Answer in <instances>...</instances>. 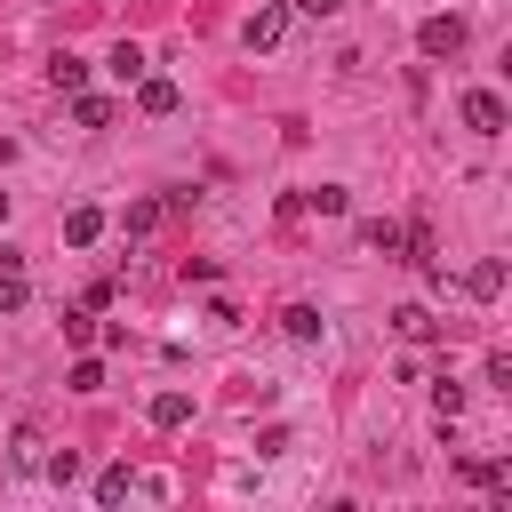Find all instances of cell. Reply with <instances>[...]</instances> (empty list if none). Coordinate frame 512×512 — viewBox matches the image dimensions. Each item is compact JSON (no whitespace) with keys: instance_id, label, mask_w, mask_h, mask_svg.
I'll return each mask as SVG.
<instances>
[{"instance_id":"cell-1","label":"cell","mask_w":512,"mask_h":512,"mask_svg":"<svg viewBox=\"0 0 512 512\" xmlns=\"http://www.w3.org/2000/svg\"><path fill=\"white\" fill-rule=\"evenodd\" d=\"M464 128L472 136H504V96L496 88H464Z\"/></svg>"},{"instance_id":"cell-2","label":"cell","mask_w":512,"mask_h":512,"mask_svg":"<svg viewBox=\"0 0 512 512\" xmlns=\"http://www.w3.org/2000/svg\"><path fill=\"white\" fill-rule=\"evenodd\" d=\"M416 48H424V56H456V48H464V16H424V24H416Z\"/></svg>"},{"instance_id":"cell-3","label":"cell","mask_w":512,"mask_h":512,"mask_svg":"<svg viewBox=\"0 0 512 512\" xmlns=\"http://www.w3.org/2000/svg\"><path fill=\"white\" fill-rule=\"evenodd\" d=\"M280 32H288V8H280V0H264V8L240 24V40H248V48H280Z\"/></svg>"},{"instance_id":"cell-4","label":"cell","mask_w":512,"mask_h":512,"mask_svg":"<svg viewBox=\"0 0 512 512\" xmlns=\"http://www.w3.org/2000/svg\"><path fill=\"white\" fill-rule=\"evenodd\" d=\"M64 240H72V248H88V240H104V208H88V200H80V208L64 216Z\"/></svg>"},{"instance_id":"cell-5","label":"cell","mask_w":512,"mask_h":512,"mask_svg":"<svg viewBox=\"0 0 512 512\" xmlns=\"http://www.w3.org/2000/svg\"><path fill=\"white\" fill-rule=\"evenodd\" d=\"M392 328H400L408 344H432V336H440V320H432L424 304H400V312H392Z\"/></svg>"},{"instance_id":"cell-6","label":"cell","mask_w":512,"mask_h":512,"mask_svg":"<svg viewBox=\"0 0 512 512\" xmlns=\"http://www.w3.org/2000/svg\"><path fill=\"white\" fill-rule=\"evenodd\" d=\"M152 424H160V432H184V424H192V392H160V400H152Z\"/></svg>"},{"instance_id":"cell-7","label":"cell","mask_w":512,"mask_h":512,"mask_svg":"<svg viewBox=\"0 0 512 512\" xmlns=\"http://www.w3.org/2000/svg\"><path fill=\"white\" fill-rule=\"evenodd\" d=\"M128 496H136V472L128 464H104L96 472V504H128Z\"/></svg>"},{"instance_id":"cell-8","label":"cell","mask_w":512,"mask_h":512,"mask_svg":"<svg viewBox=\"0 0 512 512\" xmlns=\"http://www.w3.org/2000/svg\"><path fill=\"white\" fill-rule=\"evenodd\" d=\"M136 104H144L152 120H160V112H176V80H152V72H144V80H136Z\"/></svg>"},{"instance_id":"cell-9","label":"cell","mask_w":512,"mask_h":512,"mask_svg":"<svg viewBox=\"0 0 512 512\" xmlns=\"http://www.w3.org/2000/svg\"><path fill=\"white\" fill-rule=\"evenodd\" d=\"M464 288H472L480 304H488V296H504V264H496V256H480V264L464 272Z\"/></svg>"},{"instance_id":"cell-10","label":"cell","mask_w":512,"mask_h":512,"mask_svg":"<svg viewBox=\"0 0 512 512\" xmlns=\"http://www.w3.org/2000/svg\"><path fill=\"white\" fill-rule=\"evenodd\" d=\"M280 328H288L296 344H312V336H320V312H312V304H288V312H280Z\"/></svg>"},{"instance_id":"cell-11","label":"cell","mask_w":512,"mask_h":512,"mask_svg":"<svg viewBox=\"0 0 512 512\" xmlns=\"http://www.w3.org/2000/svg\"><path fill=\"white\" fill-rule=\"evenodd\" d=\"M40 472H48L56 488H72V480H80V448H56V456H40Z\"/></svg>"},{"instance_id":"cell-12","label":"cell","mask_w":512,"mask_h":512,"mask_svg":"<svg viewBox=\"0 0 512 512\" xmlns=\"http://www.w3.org/2000/svg\"><path fill=\"white\" fill-rule=\"evenodd\" d=\"M48 80H56V88H72V96H80V88H88V64H80V56H56V64H48Z\"/></svg>"},{"instance_id":"cell-13","label":"cell","mask_w":512,"mask_h":512,"mask_svg":"<svg viewBox=\"0 0 512 512\" xmlns=\"http://www.w3.org/2000/svg\"><path fill=\"white\" fill-rule=\"evenodd\" d=\"M360 240H368L376 256H400V224H384V216H376V224H360Z\"/></svg>"},{"instance_id":"cell-14","label":"cell","mask_w":512,"mask_h":512,"mask_svg":"<svg viewBox=\"0 0 512 512\" xmlns=\"http://www.w3.org/2000/svg\"><path fill=\"white\" fill-rule=\"evenodd\" d=\"M432 408H440V424H456V408H464V384H456V376H440V384H432Z\"/></svg>"},{"instance_id":"cell-15","label":"cell","mask_w":512,"mask_h":512,"mask_svg":"<svg viewBox=\"0 0 512 512\" xmlns=\"http://www.w3.org/2000/svg\"><path fill=\"white\" fill-rule=\"evenodd\" d=\"M112 72H120V80H144V48L120 40V48H112Z\"/></svg>"},{"instance_id":"cell-16","label":"cell","mask_w":512,"mask_h":512,"mask_svg":"<svg viewBox=\"0 0 512 512\" xmlns=\"http://www.w3.org/2000/svg\"><path fill=\"white\" fill-rule=\"evenodd\" d=\"M72 120H80V128H112V104H104V96H80Z\"/></svg>"},{"instance_id":"cell-17","label":"cell","mask_w":512,"mask_h":512,"mask_svg":"<svg viewBox=\"0 0 512 512\" xmlns=\"http://www.w3.org/2000/svg\"><path fill=\"white\" fill-rule=\"evenodd\" d=\"M152 224H160V208H152V200H136V208H128V216H120V232H128V240H144V232H152Z\"/></svg>"},{"instance_id":"cell-18","label":"cell","mask_w":512,"mask_h":512,"mask_svg":"<svg viewBox=\"0 0 512 512\" xmlns=\"http://www.w3.org/2000/svg\"><path fill=\"white\" fill-rule=\"evenodd\" d=\"M304 200H312L320 216H344V208H352V200H344V184H320V192H304Z\"/></svg>"},{"instance_id":"cell-19","label":"cell","mask_w":512,"mask_h":512,"mask_svg":"<svg viewBox=\"0 0 512 512\" xmlns=\"http://www.w3.org/2000/svg\"><path fill=\"white\" fill-rule=\"evenodd\" d=\"M24 296H32L24 272H0V312H24Z\"/></svg>"},{"instance_id":"cell-20","label":"cell","mask_w":512,"mask_h":512,"mask_svg":"<svg viewBox=\"0 0 512 512\" xmlns=\"http://www.w3.org/2000/svg\"><path fill=\"white\" fill-rule=\"evenodd\" d=\"M72 392H104V360H80L72 368Z\"/></svg>"},{"instance_id":"cell-21","label":"cell","mask_w":512,"mask_h":512,"mask_svg":"<svg viewBox=\"0 0 512 512\" xmlns=\"http://www.w3.org/2000/svg\"><path fill=\"white\" fill-rule=\"evenodd\" d=\"M296 8H304V16H336L344 0H296Z\"/></svg>"},{"instance_id":"cell-22","label":"cell","mask_w":512,"mask_h":512,"mask_svg":"<svg viewBox=\"0 0 512 512\" xmlns=\"http://www.w3.org/2000/svg\"><path fill=\"white\" fill-rule=\"evenodd\" d=\"M16 264H24V256H16V248H8V240H0V272H16Z\"/></svg>"}]
</instances>
